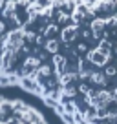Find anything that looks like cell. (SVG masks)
<instances>
[{
    "label": "cell",
    "instance_id": "obj_2",
    "mask_svg": "<svg viewBox=\"0 0 117 124\" xmlns=\"http://www.w3.org/2000/svg\"><path fill=\"white\" fill-rule=\"evenodd\" d=\"M0 124H48L31 106L20 101L0 99Z\"/></svg>",
    "mask_w": 117,
    "mask_h": 124
},
{
    "label": "cell",
    "instance_id": "obj_1",
    "mask_svg": "<svg viewBox=\"0 0 117 124\" xmlns=\"http://www.w3.org/2000/svg\"><path fill=\"white\" fill-rule=\"evenodd\" d=\"M0 84L66 124H117V0H0Z\"/></svg>",
    "mask_w": 117,
    "mask_h": 124
}]
</instances>
